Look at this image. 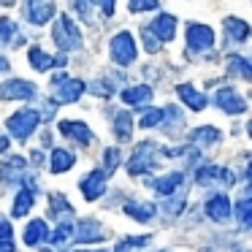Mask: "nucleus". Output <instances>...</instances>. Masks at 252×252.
I'll list each match as a JSON object with an SVG mask.
<instances>
[{"instance_id": "1", "label": "nucleus", "mask_w": 252, "mask_h": 252, "mask_svg": "<svg viewBox=\"0 0 252 252\" xmlns=\"http://www.w3.org/2000/svg\"><path fill=\"white\" fill-rule=\"evenodd\" d=\"M55 44L60 46V49H65V52L82 46L79 28L71 22V17H68V14H60V17H57V25H55Z\"/></svg>"}, {"instance_id": "2", "label": "nucleus", "mask_w": 252, "mask_h": 252, "mask_svg": "<svg viewBox=\"0 0 252 252\" xmlns=\"http://www.w3.org/2000/svg\"><path fill=\"white\" fill-rule=\"evenodd\" d=\"M38 122H41V114H38V111H33V109H22V111H17L14 117H8L6 125H8V130L14 133V138L25 141V138H28L30 133H33L35 127H38Z\"/></svg>"}, {"instance_id": "3", "label": "nucleus", "mask_w": 252, "mask_h": 252, "mask_svg": "<svg viewBox=\"0 0 252 252\" xmlns=\"http://www.w3.org/2000/svg\"><path fill=\"white\" fill-rule=\"evenodd\" d=\"M111 57L114 63L120 65H130L136 60V44H133V35L130 33H117L111 38Z\"/></svg>"}, {"instance_id": "4", "label": "nucleus", "mask_w": 252, "mask_h": 252, "mask_svg": "<svg viewBox=\"0 0 252 252\" xmlns=\"http://www.w3.org/2000/svg\"><path fill=\"white\" fill-rule=\"evenodd\" d=\"M84 93V82H79V79H55V100L57 103H73V100H79Z\"/></svg>"}, {"instance_id": "5", "label": "nucleus", "mask_w": 252, "mask_h": 252, "mask_svg": "<svg viewBox=\"0 0 252 252\" xmlns=\"http://www.w3.org/2000/svg\"><path fill=\"white\" fill-rule=\"evenodd\" d=\"M214 44V33L212 28H206V25H187V46H190L192 52H203L209 49V46Z\"/></svg>"}, {"instance_id": "6", "label": "nucleus", "mask_w": 252, "mask_h": 252, "mask_svg": "<svg viewBox=\"0 0 252 252\" xmlns=\"http://www.w3.org/2000/svg\"><path fill=\"white\" fill-rule=\"evenodd\" d=\"M35 95V84L25 82V79H14L0 87V98L3 100H28Z\"/></svg>"}, {"instance_id": "7", "label": "nucleus", "mask_w": 252, "mask_h": 252, "mask_svg": "<svg viewBox=\"0 0 252 252\" xmlns=\"http://www.w3.org/2000/svg\"><path fill=\"white\" fill-rule=\"evenodd\" d=\"M217 106L222 111H228V114H244V111H247V100L241 98L233 87L220 90V93H217Z\"/></svg>"}, {"instance_id": "8", "label": "nucleus", "mask_w": 252, "mask_h": 252, "mask_svg": "<svg viewBox=\"0 0 252 252\" xmlns=\"http://www.w3.org/2000/svg\"><path fill=\"white\" fill-rule=\"evenodd\" d=\"M73 233H76V241H82V244H95V241L103 239V228L95 220H79L73 225Z\"/></svg>"}, {"instance_id": "9", "label": "nucleus", "mask_w": 252, "mask_h": 252, "mask_svg": "<svg viewBox=\"0 0 252 252\" xmlns=\"http://www.w3.org/2000/svg\"><path fill=\"white\" fill-rule=\"evenodd\" d=\"M79 187H82V192H84L87 201H98V198L103 195V190H106V174L103 171H93V174L84 176Z\"/></svg>"}, {"instance_id": "10", "label": "nucleus", "mask_w": 252, "mask_h": 252, "mask_svg": "<svg viewBox=\"0 0 252 252\" xmlns=\"http://www.w3.org/2000/svg\"><path fill=\"white\" fill-rule=\"evenodd\" d=\"M206 214H209V220H214V222H225V220H230V198L222 195V192L212 195L206 201Z\"/></svg>"}, {"instance_id": "11", "label": "nucleus", "mask_w": 252, "mask_h": 252, "mask_svg": "<svg viewBox=\"0 0 252 252\" xmlns=\"http://www.w3.org/2000/svg\"><path fill=\"white\" fill-rule=\"evenodd\" d=\"M147 30L158 41H171V38H174V33H176V17H171V14H160V17L155 19Z\"/></svg>"}, {"instance_id": "12", "label": "nucleus", "mask_w": 252, "mask_h": 252, "mask_svg": "<svg viewBox=\"0 0 252 252\" xmlns=\"http://www.w3.org/2000/svg\"><path fill=\"white\" fill-rule=\"evenodd\" d=\"M212 182H225V185H233V174L228 168H220V165H203L198 171V185H212Z\"/></svg>"}, {"instance_id": "13", "label": "nucleus", "mask_w": 252, "mask_h": 252, "mask_svg": "<svg viewBox=\"0 0 252 252\" xmlns=\"http://www.w3.org/2000/svg\"><path fill=\"white\" fill-rule=\"evenodd\" d=\"M152 149H155L152 144H141V147L136 149V155H133L130 163H127V171H130L133 176L141 174V171H149V168H152V155H149Z\"/></svg>"}, {"instance_id": "14", "label": "nucleus", "mask_w": 252, "mask_h": 252, "mask_svg": "<svg viewBox=\"0 0 252 252\" xmlns=\"http://www.w3.org/2000/svg\"><path fill=\"white\" fill-rule=\"evenodd\" d=\"M60 133H63V136H68V138H73V141H79V144H90V141H93V133H90V127L84 125V122L65 120V122H60Z\"/></svg>"}, {"instance_id": "15", "label": "nucleus", "mask_w": 252, "mask_h": 252, "mask_svg": "<svg viewBox=\"0 0 252 252\" xmlns=\"http://www.w3.org/2000/svg\"><path fill=\"white\" fill-rule=\"evenodd\" d=\"M28 17L33 25H46L55 17V6H52V3H33V6L28 8Z\"/></svg>"}, {"instance_id": "16", "label": "nucleus", "mask_w": 252, "mask_h": 252, "mask_svg": "<svg viewBox=\"0 0 252 252\" xmlns=\"http://www.w3.org/2000/svg\"><path fill=\"white\" fill-rule=\"evenodd\" d=\"M28 57H30V63L35 65V71H49V68H55V63H57V65H63V63H65L63 57H60V60H55V57H49L46 52H41L38 46H33Z\"/></svg>"}, {"instance_id": "17", "label": "nucleus", "mask_w": 252, "mask_h": 252, "mask_svg": "<svg viewBox=\"0 0 252 252\" xmlns=\"http://www.w3.org/2000/svg\"><path fill=\"white\" fill-rule=\"evenodd\" d=\"M73 163H76V158H73L68 149H55V152H52V160H49V165H52L55 174H65Z\"/></svg>"}, {"instance_id": "18", "label": "nucleus", "mask_w": 252, "mask_h": 252, "mask_svg": "<svg viewBox=\"0 0 252 252\" xmlns=\"http://www.w3.org/2000/svg\"><path fill=\"white\" fill-rule=\"evenodd\" d=\"M33 203H35V195H33V190H28V187H25V190H19L17 192V198H14V217H25V214L30 212V209H33Z\"/></svg>"}, {"instance_id": "19", "label": "nucleus", "mask_w": 252, "mask_h": 252, "mask_svg": "<svg viewBox=\"0 0 252 252\" xmlns=\"http://www.w3.org/2000/svg\"><path fill=\"white\" fill-rule=\"evenodd\" d=\"M125 214H127V217H133V220H138V222H144V220H152L155 206H152V203L127 201V203H125Z\"/></svg>"}, {"instance_id": "20", "label": "nucleus", "mask_w": 252, "mask_h": 252, "mask_svg": "<svg viewBox=\"0 0 252 252\" xmlns=\"http://www.w3.org/2000/svg\"><path fill=\"white\" fill-rule=\"evenodd\" d=\"M179 98L190 106V111H203V106H206V98H203L201 93H195L190 84H182L179 87Z\"/></svg>"}, {"instance_id": "21", "label": "nucleus", "mask_w": 252, "mask_h": 252, "mask_svg": "<svg viewBox=\"0 0 252 252\" xmlns=\"http://www.w3.org/2000/svg\"><path fill=\"white\" fill-rule=\"evenodd\" d=\"M25 241H28L30 247L46 241V222H44V220H33V222L25 228Z\"/></svg>"}, {"instance_id": "22", "label": "nucleus", "mask_w": 252, "mask_h": 252, "mask_svg": "<svg viewBox=\"0 0 252 252\" xmlns=\"http://www.w3.org/2000/svg\"><path fill=\"white\" fill-rule=\"evenodd\" d=\"M182 179H185V176H182L179 171H176V174H168V176H163V179H158V182H155V190H158L160 195H165V198H168L171 192H174L176 187L182 185Z\"/></svg>"}, {"instance_id": "23", "label": "nucleus", "mask_w": 252, "mask_h": 252, "mask_svg": "<svg viewBox=\"0 0 252 252\" xmlns=\"http://www.w3.org/2000/svg\"><path fill=\"white\" fill-rule=\"evenodd\" d=\"M147 100H152V90L149 87L122 90V103H147Z\"/></svg>"}, {"instance_id": "24", "label": "nucleus", "mask_w": 252, "mask_h": 252, "mask_svg": "<svg viewBox=\"0 0 252 252\" xmlns=\"http://www.w3.org/2000/svg\"><path fill=\"white\" fill-rule=\"evenodd\" d=\"M225 33H228V38H233V41H247L250 25L241 22V19H228V22H225Z\"/></svg>"}, {"instance_id": "25", "label": "nucleus", "mask_w": 252, "mask_h": 252, "mask_svg": "<svg viewBox=\"0 0 252 252\" xmlns=\"http://www.w3.org/2000/svg\"><path fill=\"white\" fill-rule=\"evenodd\" d=\"M130 125H133V120H130V114H127V111L117 114V120H114V136L120 138V141H130Z\"/></svg>"}, {"instance_id": "26", "label": "nucleus", "mask_w": 252, "mask_h": 252, "mask_svg": "<svg viewBox=\"0 0 252 252\" xmlns=\"http://www.w3.org/2000/svg\"><path fill=\"white\" fill-rule=\"evenodd\" d=\"M192 141H198V144H214V141H220V130H217V127H198V130L192 133Z\"/></svg>"}, {"instance_id": "27", "label": "nucleus", "mask_w": 252, "mask_h": 252, "mask_svg": "<svg viewBox=\"0 0 252 252\" xmlns=\"http://www.w3.org/2000/svg\"><path fill=\"white\" fill-rule=\"evenodd\" d=\"M228 68H230V71H233V73H239L241 79H252V71H250V63H247L244 57H230Z\"/></svg>"}, {"instance_id": "28", "label": "nucleus", "mask_w": 252, "mask_h": 252, "mask_svg": "<svg viewBox=\"0 0 252 252\" xmlns=\"http://www.w3.org/2000/svg\"><path fill=\"white\" fill-rule=\"evenodd\" d=\"M165 120L163 109H147V114H141V127H155L158 122Z\"/></svg>"}, {"instance_id": "29", "label": "nucleus", "mask_w": 252, "mask_h": 252, "mask_svg": "<svg viewBox=\"0 0 252 252\" xmlns=\"http://www.w3.org/2000/svg\"><path fill=\"white\" fill-rule=\"evenodd\" d=\"M147 241H149V236H130V239L120 241L114 252H127V250H136V247H144Z\"/></svg>"}, {"instance_id": "30", "label": "nucleus", "mask_w": 252, "mask_h": 252, "mask_svg": "<svg viewBox=\"0 0 252 252\" xmlns=\"http://www.w3.org/2000/svg\"><path fill=\"white\" fill-rule=\"evenodd\" d=\"M22 168H25V160L22 158H11L6 165H3V168H0V176H3V179H8V174H22Z\"/></svg>"}, {"instance_id": "31", "label": "nucleus", "mask_w": 252, "mask_h": 252, "mask_svg": "<svg viewBox=\"0 0 252 252\" xmlns=\"http://www.w3.org/2000/svg\"><path fill=\"white\" fill-rule=\"evenodd\" d=\"M14 35H17V25L11 19H0V41L8 44V41H14Z\"/></svg>"}, {"instance_id": "32", "label": "nucleus", "mask_w": 252, "mask_h": 252, "mask_svg": "<svg viewBox=\"0 0 252 252\" xmlns=\"http://www.w3.org/2000/svg\"><path fill=\"white\" fill-rule=\"evenodd\" d=\"M52 212H63V214H73V206L71 203L65 201V195H60V192H55V195H52Z\"/></svg>"}, {"instance_id": "33", "label": "nucleus", "mask_w": 252, "mask_h": 252, "mask_svg": "<svg viewBox=\"0 0 252 252\" xmlns=\"http://www.w3.org/2000/svg\"><path fill=\"white\" fill-rule=\"evenodd\" d=\"M239 220H241L244 228H250V222H252V203H250V198H241L239 201Z\"/></svg>"}, {"instance_id": "34", "label": "nucleus", "mask_w": 252, "mask_h": 252, "mask_svg": "<svg viewBox=\"0 0 252 252\" xmlns=\"http://www.w3.org/2000/svg\"><path fill=\"white\" fill-rule=\"evenodd\" d=\"M71 233H73V225H71V222H63L60 228L52 233V244H63V241H65Z\"/></svg>"}, {"instance_id": "35", "label": "nucleus", "mask_w": 252, "mask_h": 252, "mask_svg": "<svg viewBox=\"0 0 252 252\" xmlns=\"http://www.w3.org/2000/svg\"><path fill=\"white\" fill-rule=\"evenodd\" d=\"M117 165H120V149H106V171L103 174H111Z\"/></svg>"}, {"instance_id": "36", "label": "nucleus", "mask_w": 252, "mask_h": 252, "mask_svg": "<svg viewBox=\"0 0 252 252\" xmlns=\"http://www.w3.org/2000/svg\"><path fill=\"white\" fill-rule=\"evenodd\" d=\"M158 0H130V11H152Z\"/></svg>"}, {"instance_id": "37", "label": "nucleus", "mask_w": 252, "mask_h": 252, "mask_svg": "<svg viewBox=\"0 0 252 252\" xmlns=\"http://www.w3.org/2000/svg\"><path fill=\"white\" fill-rule=\"evenodd\" d=\"M141 38L147 41V52H158V49H160V41L155 38V35L149 33V30H141Z\"/></svg>"}, {"instance_id": "38", "label": "nucleus", "mask_w": 252, "mask_h": 252, "mask_svg": "<svg viewBox=\"0 0 252 252\" xmlns=\"http://www.w3.org/2000/svg\"><path fill=\"white\" fill-rule=\"evenodd\" d=\"M0 239H14L11 222H8V220H3V217H0Z\"/></svg>"}, {"instance_id": "39", "label": "nucleus", "mask_w": 252, "mask_h": 252, "mask_svg": "<svg viewBox=\"0 0 252 252\" xmlns=\"http://www.w3.org/2000/svg\"><path fill=\"white\" fill-rule=\"evenodd\" d=\"M95 6L98 8H103V14H114V0H95Z\"/></svg>"}, {"instance_id": "40", "label": "nucleus", "mask_w": 252, "mask_h": 252, "mask_svg": "<svg viewBox=\"0 0 252 252\" xmlns=\"http://www.w3.org/2000/svg\"><path fill=\"white\" fill-rule=\"evenodd\" d=\"M73 8H76L82 17H87V0H73Z\"/></svg>"}, {"instance_id": "41", "label": "nucleus", "mask_w": 252, "mask_h": 252, "mask_svg": "<svg viewBox=\"0 0 252 252\" xmlns=\"http://www.w3.org/2000/svg\"><path fill=\"white\" fill-rule=\"evenodd\" d=\"M0 252H14V241L11 239H0Z\"/></svg>"}, {"instance_id": "42", "label": "nucleus", "mask_w": 252, "mask_h": 252, "mask_svg": "<svg viewBox=\"0 0 252 252\" xmlns=\"http://www.w3.org/2000/svg\"><path fill=\"white\" fill-rule=\"evenodd\" d=\"M6 149H8V138H6V136H0V155L6 152Z\"/></svg>"}, {"instance_id": "43", "label": "nucleus", "mask_w": 252, "mask_h": 252, "mask_svg": "<svg viewBox=\"0 0 252 252\" xmlns=\"http://www.w3.org/2000/svg\"><path fill=\"white\" fill-rule=\"evenodd\" d=\"M0 71H8V63L3 60V57H0Z\"/></svg>"}, {"instance_id": "44", "label": "nucleus", "mask_w": 252, "mask_h": 252, "mask_svg": "<svg viewBox=\"0 0 252 252\" xmlns=\"http://www.w3.org/2000/svg\"><path fill=\"white\" fill-rule=\"evenodd\" d=\"M44 252H52V250H44Z\"/></svg>"}, {"instance_id": "45", "label": "nucleus", "mask_w": 252, "mask_h": 252, "mask_svg": "<svg viewBox=\"0 0 252 252\" xmlns=\"http://www.w3.org/2000/svg\"><path fill=\"white\" fill-rule=\"evenodd\" d=\"M163 252H165V250H163Z\"/></svg>"}]
</instances>
